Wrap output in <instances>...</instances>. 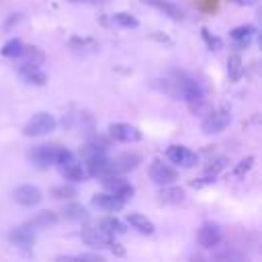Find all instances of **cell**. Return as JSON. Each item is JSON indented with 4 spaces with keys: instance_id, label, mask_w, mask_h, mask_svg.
I'll return each mask as SVG.
<instances>
[{
    "instance_id": "cb8c5ba5",
    "label": "cell",
    "mask_w": 262,
    "mask_h": 262,
    "mask_svg": "<svg viewBox=\"0 0 262 262\" xmlns=\"http://www.w3.org/2000/svg\"><path fill=\"white\" fill-rule=\"evenodd\" d=\"M63 215H66L68 219H72V221H88V219H90L86 207H84V205H78V203H70V205H66Z\"/></svg>"
},
{
    "instance_id": "4fadbf2b",
    "label": "cell",
    "mask_w": 262,
    "mask_h": 262,
    "mask_svg": "<svg viewBox=\"0 0 262 262\" xmlns=\"http://www.w3.org/2000/svg\"><path fill=\"white\" fill-rule=\"evenodd\" d=\"M149 178L156 182V184H172L176 178H178V172L172 168V166H168V164H164V162H154L151 166H149Z\"/></svg>"
},
{
    "instance_id": "6da1fadb",
    "label": "cell",
    "mask_w": 262,
    "mask_h": 262,
    "mask_svg": "<svg viewBox=\"0 0 262 262\" xmlns=\"http://www.w3.org/2000/svg\"><path fill=\"white\" fill-rule=\"evenodd\" d=\"M55 166L59 168L61 176L66 180H72V182H82L86 178V170H84V164L66 147H59L57 151V160H55Z\"/></svg>"
},
{
    "instance_id": "52a82bcc",
    "label": "cell",
    "mask_w": 262,
    "mask_h": 262,
    "mask_svg": "<svg viewBox=\"0 0 262 262\" xmlns=\"http://www.w3.org/2000/svg\"><path fill=\"white\" fill-rule=\"evenodd\" d=\"M108 133L113 139L121 141V143H137L141 141V131L135 125L129 123H111L108 125Z\"/></svg>"
},
{
    "instance_id": "f546056e",
    "label": "cell",
    "mask_w": 262,
    "mask_h": 262,
    "mask_svg": "<svg viewBox=\"0 0 262 262\" xmlns=\"http://www.w3.org/2000/svg\"><path fill=\"white\" fill-rule=\"evenodd\" d=\"M51 194L55 199H74V196H78V190L74 186H70V184H61V186H55L51 190Z\"/></svg>"
},
{
    "instance_id": "4316f807",
    "label": "cell",
    "mask_w": 262,
    "mask_h": 262,
    "mask_svg": "<svg viewBox=\"0 0 262 262\" xmlns=\"http://www.w3.org/2000/svg\"><path fill=\"white\" fill-rule=\"evenodd\" d=\"M23 49H25V43L20 41V39H8L4 45H2V49H0V53L4 55V57H18L20 53H23Z\"/></svg>"
},
{
    "instance_id": "1f68e13d",
    "label": "cell",
    "mask_w": 262,
    "mask_h": 262,
    "mask_svg": "<svg viewBox=\"0 0 262 262\" xmlns=\"http://www.w3.org/2000/svg\"><path fill=\"white\" fill-rule=\"evenodd\" d=\"M201 33H203V39H205V41H207V43H209V47H211V49H213V51H217V49H219V47H221V39H217V37H211V35H209V31H207V29H203V31H201Z\"/></svg>"
},
{
    "instance_id": "4dcf8cb0",
    "label": "cell",
    "mask_w": 262,
    "mask_h": 262,
    "mask_svg": "<svg viewBox=\"0 0 262 262\" xmlns=\"http://www.w3.org/2000/svg\"><path fill=\"white\" fill-rule=\"evenodd\" d=\"M252 166H254V156H248V158L239 160V164L233 168V176H244Z\"/></svg>"
},
{
    "instance_id": "3957f363",
    "label": "cell",
    "mask_w": 262,
    "mask_h": 262,
    "mask_svg": "<svg viewBox=\"0 0 262 262\" xmlns=\"http://www.w3.org/2000/svg\"><path fill=\"white\" fill-rule=\"evenodd\" d=\"M57 151H59V145H49V143H43V145H35L29 149L27 158L29 162L39 168V170H47L51 166H55V160H57Z\"/></svg>"
},
{
    "instance_id": "484cf974",
    "label": "cell",
    "mask_w": 262,
    "mask_h": 262,
    "mask_svg": "<svg viewBox=\"0 0 262 262\" xmlns=\"http://www.w3.org/2000/svg\"><path fill=\"white\" fill-rule=\"evenodd\" d=\"M227 76L231 82H237L242 76H244V61L239 55H231L227 59Z\"/></svg>"
},
{
    "instance_id": "f1b7e54d",
    "label": "cell",
    "mask_w": 262,
    "mask_h": 262,
    "mask_svg": "<svg viewBox=\"0 0 262 262\" xmlns=\"http://www.w3.org/2000/svg\"><path fill=\"white\" fill-rule=\"evenodd\" d=\"M225 166H227V158H215V160H211L209 162V166L205 168V174H209V176H217L221 170H225Z\"/></svg>"
},
{
    "instance_id": "2e32d148",
    "label": "cell",
    "mask_w": 262,
    "mask_h": 262,
    "mask_svg": "<svg viewBox=\"0 0 262 262\" xmlns=\"http://www.w3.org/2000/svg\"><path fill=\"white\" fill-rule=\"evenodd\" d=\"M143 2L147 6H151V8H156L158 12H162L164 16L172 18V20H182V16H184L182 8L178 4H174V2H168V0H143Z\"/></svg>"
},
{
    "instance_id": "44dd1931",
    "label": "cell",
    "mask_w": 262,
    "mask_h": 262,
    "mask_svg": "<svg viewBox=\"0 0 262 262\" xmlns=\"http://www.w3.org/2000/svg\"><path fill=\"white\" fill-rule=\"evenodd\" d=\"M18 59H20V63H25V66H41V63L45 61V53H43L41 47L25 45L23 53L18 55Z\"/></svg>"
},
{
    "instance_id": "7a4b0ae2",
    "label": "cell",
    "mask_w": 262,
    "mask_h": 262,
    "mask_svg": "<svg viewBox=\"0 0 262 262\" xmlns=\"http://www.w3.org/2000/svg\"><path fill=\"white\" fill-rule=\"evenodd\" d=\"M55 127H57V121H55L53 115H49V113H37V115H33L25 123L23 133L27 137H41V135H47V133L55 131Z\"/></svg>"
},
{
    "instance_id": "30bf717a",
    "label": "cell",
    "mask_w": 262,
    "mask_h": 262,
    "mask_svg": "<svg viewBox=\"0 0 262 262\" xmlns=\"http://www.w3.org/2000/svg\"><path fill=\"white\" fill-rule=\"evenodd\" d=\"M8 242L12 246H16V248H23V250L33 248V244H35V227H31L27 223V225H18V227L10 229Z\"/></svg>"
},
{
    "instance_id": "8992f818",
    "label": "cell",
    "mask_w": 262,
    "mask_h": 262,
    "mask_svg": "<svg viewBox=\"0 0 262 262\" xmlns=\"http://www.w3.org/2000/svg\"><path fill=\"white\" fill-rule=\"evenodd\" d=\"M80 239L92 250H104V248H111V244L115 242V235L106 233L100 227H94V229H84L80 233Z\"/></svg>"
},
{
    "instance_id": "ffe728a7",
    "label": "cell",
    "mask_w": 262,
    "mask_h": 262,
    "mask_svg": "<svg viewBox=\"0 0 262 262\" xmlns=\"http://www.w3.org/2000/svg\"><path fill=\"white\" fill-rule=\"evenodd\" d=\"M127 223H129L135 231H139V233H143V235H151V233L156 231V225H154L145 215H141V213H129V215H127Z\"/></svg>"
},
{
    "instance_id": "277c9868",
    "label": "cell",
    "mask_w": 262,
    "mask_h": 262,
    "mask_svg": "<svg viewBox=\"0 0 262 262\" xmlns=\"http://www.w3.org/2000/svg\"><path fill=\"white\" fill-rule=\"evenodd\" d=\"M229 123H231L229 111H227V108H217V111H211V113L205 117L201 129H203L205 135H215V133H221Z\"/></svg>"
},
{
    "instance_id": "d6a6232c",
    "label": "cell",
    "mask_w": 262,
    "mask_h": 262,
    "mask_svg": "<svg viewBox=\"0 0 262 262\" xmlns=\"http://www.w3.org/2000/svg\"><path fill=\"white\" fill-rule=\"evenodd\" d=\"M211 182H215V176H205V178H199V180H192L190 182V186H194V188H201V186H205V184H211Z\"/></svg>"
},
{
    "instance_id": "ba28073f",
    "label": "cell",
    "mask_w": 262,
    "mask_h": 262,
    "mask_svg": "<svg viewBox=\"0 0 262 262\" xmlns=\"http://www.w3.org/2000/svg\"><path fill=\"white\" fill-rule=\"evenodd\" d=\"M166 158H168L172 164L182 166V168H192V166H196V162H199V156H196L192 149L184 147V145H170V147L166 149Z\"/></svg>"
},
{
    "instance_id": "7c38bea8",
    "label": "cell",
    "mask_w": 262,
    "mask_h": 262,
    "mask_svg": "<svg viewBox=\"0 0 262 262\" xmlns=\"http://www.w3.org/2000/svg\"><path fill=\"white\" fill-rule=\"evenodd\" d=\"M90 205L94 209H100V211H106V213H115V211H121L123 209L125 201L119 199L113 192H98V194H94L90 199Z\"/></svg>"
},
{
    "instance_id": "9a60e30c",
    "label": "cell",
    "mask_w": 262,
    "mask_h": 262,
    "mask_svg": "<svg viewBox=\"0 0 262 262\" xmlns=\"http://www.w3.org/2000/svg\"><path fill=\"white\" fill-rule=\"evenodd\" d=\"M16 72H18V76H20L27 84H31V86H45V84H47V74H45L39 66H25V63H20V66L16 68Z\"/></svg>"
},
{
    "instance_id": "8fae6325",
    "label": "cell",
    "mask_w": 262,
    "mask_h": 262,
    "mask_svg": "<svg viewBox=\"0 0 262 262\" xmlns=\"http://www.w3.org/2000/svg\"><path fill=\"white\" fill-rule=\"evenodd\" d=\"M196 239H199L201 248L211 250V248H215V246L221 244V239H223V231H221V227L215 225V223H205V225L199 229Z\"/></svg>"
},
{
    "instance_id": "7402d4cb",
    "label": "cell",
    "mask_w": 262,
    "mask_h": 262,
    "mask_svg": "<svg viewBox=\"0 0 262 262\" xmlns=\"http://www.w3.org/2000/svg\"><path fill=\"white\" fill-rule=\"evenodd\" d=\"M184 190L180 188V186H174V182L172 184H162V190H160V199L164 201V203H168V205H180L182 201H184Z\"/></svg>"
},
{
    "instance_id": "9c48e42d",
    "label": "cell",
    "mask_w": 262,
    "mask_h": 262,
    "mask_svg": "<svg viewBox=\"0 0 262 262\" xmlns=\"http://www.w3.org/2000/svg\"><path fill=\"white\" fill-rule=\"evenodd\" d=\"M102 184H104L106 192H113V194H117V196L123 199V201L131 199L133 192H135V188H133L125 178H121V176H117V174L104 176V178H102Z\"/></svg>"
},
{
    "instance_id": "e575fe53",
    "label": "cell",
    "mask_w": 262,
    "mask_h": 262,
    "mask_svg": "<svg viewBox=\"0 0 262 262\" xmlns=\"http://www.w3.org/2000/svg\"><path fill=\"white\" fill-rule=\"evenodd\" d=\"M237 4H242V6H252V4H256L258 0H235Z\"/></svg>"
},
{
    "instance_id": "603a6c76",
    "label": "cell",
    "mask_w": 262,
    "mask_h": 262,
    "mask_svg": "<svg viewBox=\"0 0 262 262\" xmlns=\"http://www.w3.org/2000/svg\"><path fill=\"white\" fill-rule=\"evenodd\" d=\"M111 23L115 27H121V29H135V27H139V20L133 14H129V12H115V14H111Z\"/></svg>"
},
{
    "instance_id": "ac0fdd59",
    "label": "cell",
    "mask_w": 262,
    "mask_h": 262,
    "mask_svg": "<svg viewBox=\"0 0 262 262\" xmlns=\"http://www.w3.org/2000/svg\"><path fill=\"white\" fill-rule=\"evenodd\" d=\"M70 49L78 55H90L98 51V41L92 37H72L70 39Z\"/></svg>"
},
{
    "instance_id": "d6986e66",
    "label": "cell",
    "mask_w": 262,
    "mask_h": 262,
    "mask_svg": "<svg viewBox=\"0 0 262 262\" xmlns=\"http://www.w3.org/2000/svg\"><path fill=\"white\" fill-rule=\"evenodd\" d=\"M231 39L235 41V47H248L250 41L254 39L256 35V27L254 25H239L235 29H231Z\"/></svg>"
},
{
    "instance_id": "5b68a950",
    "label": "cell",
    "mask_w": 262,
    "mask_h": 262,
    "mask_svg": "<svg viewBox=\"0 0 262 262\" xmlns=\"http://www.w3.org/2000/svg\"><path fill=\"white\" fill-rule=\"evenodd\" d=\"M86 170L90 176L94 178H104L108 174H115L113 172V162L111 158H106V154H92V156H86Z\"/></svg>"
},
{
    "instance_id": "83f0119b",
    "label": "cell",
    "mask_w": 262,
    "mask_h": 262,
    "mask_svg": "<svg viewBox=\"0 0 262 262\" xmlns=\"http://www.w3.org/2000/svg\"><path fill=\"white\" fill-rule=\"evenodd\" d=\"M100 229H104L106 233H111V235H123L127 229H125V225L119 221V219H115V217H106V219H102L100 221V225H98Z\"/></svg>"
},
{
    "instance_id": "836d02e7",
    "label": "cell",
    "mask_w": 262,
    "mask_h": 262,
    "mask_svg": "<svg viewBox=\"0 0 262 262\" xmlns=\"http://www.w3.org/2000/svg\"><path fill=\"white\" fill-rule=\"evenodd\" d=\"M70 2H74V4H104L106 0H70Z\"/></svg>"
},
{
    "instance_id": "e0dca14e",
    "label": "cell",
    "mask_w": 262,
    "mask_h": 262,
    "mask_svg": "<svg viewBox=\"0 0 262 262\" xmlns=\"http://www.w3.org/2000/svg\"><path fill=\"white\" fill-rule=\"evenodd\" d=\"M111 162H113V172L115 174H125L129 170H135L141 164V156L139 154H123V156H119Z\"/></svg>"
},
{
    "instance_id": "d4e9b609",
    "label": "cell",
    "mask_w": 262,
    "mask_h": 262,
    "mask_svg": "<svg viewBox=\"0 0 262 262\" xmlns=\"http://www.w3.org/2000/svg\"><path fill=\"white\" fill-rule=\"evenodd\" d=\"M57 221V213H53V211H39L31 221H29V225L31 227H49V225H53Z\"/></svg>"
},
{
    "instance_id": "5bb4252c",
    "label": "cell",
    "mask_w": 262,
    "mask_h": 262,
    "mask_svg": "<svg viewBox=\"0 0 262 262\" xmlns=\"http://www.w3.org/2000/svg\"><path fill=\"white\" fill-rule=\"evenodd\" d=\"M12 196H14V201H16L18 205H23V207H37V205L41 203V199H43L41 190H39L37 186H33V184H23V186H18V188L12 192Z\"/></svg>"
}]
</instances>
